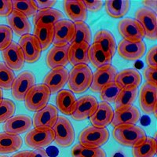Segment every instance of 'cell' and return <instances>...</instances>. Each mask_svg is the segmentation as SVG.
<instances>
[{"label":"cell","mask_w":157,"mask_h":157,"mask_svg":"<svg viewBox=\"0 0 157 157\" xmlns=\"http://www.w3.org/2000/svg\"><path fill=\"white\" fill-rule=\"evenodd\" d=\"M93 72L87 64H78L71 68L68 73V86L75 94H82L90 88Z\"/></svg>","instance_id":"1"},{"label":"cell","mask_w":157,"mask_h":157,"mask_svg":"<svg viewBox=\"0 0 157 157\" xmlns=\"http://www.w3.org/2000/svg\"><path fill=\"white\" fill-rule=\"evenodd\" d=\"M113 137L118 143L126 147H135L146 139L145 130L134 124L114 127Z\"/></svg>","instance_id":"2"},{"label":"cell","mask_w":157,"mask_h":157,"mask_svg":"<svg viewBox=\"0 0 157 157\" xmlns=\"http://www.w3.org/2000/svg\"><path fill=\"white\" fill-rule=\"evenodd\" d=\"M109 132L106 128L90 126L82 130L78 136L79 145L89 148H101L109 141Z\"/></svg>","instance_id":"3"},{"label":"cell","mask_w":157,"mask_h":157,"mask_svg":"<svg viewBox=\"0 0 157 157\" xmlns=\"http://www.w3.org/2000/svg\"><path fill=\"white\" fill-rule=\"evenodd\" d=\"M50 94V90L44 84L35 85L25 97V107L31 112L40 111L47 105Z\"/></svg>","instance_id":"4"},{"label":"cell","mask_w":157,"mask_h":157,"mask_svg":"<svg viewBox=\"0 0 157 157\" xmlns=\"http://www.w3.org/2000/svg\"><path fill=\"white\" fill-rule=\"evenodd\" d=\"M54 132V141L58 146L67 148L71 146L75 140V131L69 120L64 116H58L53 127Z\"/></svg>","instance_id":"5"},{"label":"cell","mask_w":157,"mask_h":157,"mask_svg":"<svg viewBox=\"0 0 157 157\" xmlns=\"http://www.w3.org/2000/svg\"><path fill=\"white\" fill-rule=\"evenodd\" d=\"M25 141L33 149L45 148L54 141V132L52 128H34L27 133Z\"/></svg>","instance_id":"6"},{"label":"cell","mask_w":157,"mask_h":157,"mask_svg":"<svg viewBox=\"0 0 157 157\" xmlns=\"http://www.w3.org/2000/svg\"><path fill=\"white\" fill-rule=\"evenodd\" d=\"M135 20L144 30L145 37L148 40L155 41L157 39V16L152 11L144 7L135 13Z\"/></svg>","instance_id":"7"},{"label":"cell","mask_w":157,"mask_h":157,"mask_svg":"<svg viewBox=\"0 0 157 157\" xmlns=\"http://www.w3.org/2000/svg\"><path fill=\"white\" fill-rule=\"evenodd\" d=\"M36 85V78L34 74L29 71L20 73L15 78L13 84L11 93L15 100L22 101L31 89Z\"/></svg>","instance_id":"8"},{"label":"cell","mask_w":157,"mask_h":157,"mask_svg":"<svg viewBox=\"0 0 157 157\" xmlns=\"http://www.w3.org/2000/svg\"><path fill=\"white\" fill-rule=\"evenodd\" d=\"M118 31L123 39L132 43L142 41L143 38L145 37L144 30L141 25L135 19L130 17L120 21L118 24Z\"/></svg>","instance_id":"9"},{"label":"cell","mask_w":157,"mask_h":157,"mask_svg":"<svg viewBox=\"0 0 157 157\" xmlns=\"http://www.w3.org/2000/svg\"><path fill=\"white\" fill-rule=\"evenodd\" d=\"M54 47H64L71 43L75 33L73 22L63 19L54 25Z\"/></svg>","instance_id":"10"},{"label":"cell","mask_w":157,"mask_h":157,"mask_svg":"<svg viewBox=\"0 0 157 157\" xmlns=\"http://www.w3.org/2000/svg\"><path fill=\"white\" fill-rule=\"evenodd\" d=\"M139 103L141 110L145 114H156L157 86L145 82L139 93Z\"/></svg>","instance_id":"11"},{"label":"cell","mask_w":157,"mask_h":157,"mask_svg":"<svg viewBox=\"0 0 157 157\" xmlns=\"http://www.w3.org/2000/svg\"><path fill=\"white\" fill-rule=\"evenodd\" d=\"M18 44L23 52L26 62L32 64L39 61L41 57L42 48L37 39L33 35L28 34L21 36Z\"/></svg>","instance_id":"12"},{"label":"cell","mask_w":157,"mask_h":157,"mask_svg":"<svg viewBox=\"0 0 157 157\" xmlns=\"http://www.w3.org/2000/svg\"><path fill=\"white\" fill-rule=\"evenodd\" d=\"M68 80V71L64 67L56 68L49 71L43 78V83L49 88L51 94L63 90Z\"/></svg>","instance_id":"13"},{"label":"cell","mask_w":157,"mask_h":157,"mask_svg":"<svg viewBox=\"0 0 157 157\" xmlns=\"http://www.w3.org/2000/svg\"><path fill=\"white\" fill-rule=\"evenodd\" d=\"M116 75L117 70L112 64L98 68L94 74H93L90 90L94 93H99L105 86L115 82Z\"/></svg>","instance_id":"14"},{"label":"cell","mask_w":157,"mask_h":157,"mask_svg":"<svg viewBox=\"0 0 157 157\" xmlns=\"http://www.w3.org/2000/svg\"><path fill=\"white\" fill-rule=\"evenodd\" d=\"M98 105V100L94 96L85 95L76 100L75 107L71 115L76 121H82L90 117Z\"/></svg>","instance_id":"15"},{"label":"cell","mask_w":157,"mask_h":157,"mask_svg":"<svg viewBox=\"0 0 157 157\" xmlns=\"http://www.w3.org/2000/svg\"><path fill=\"white\" fill-rule=\"evenodd\" d=\"M116 50L120 57L128 61H137L144 56L146 51V46L143 41L129 42L123 39L118 44Z\"/></svg>","instance_id":"16"},{"label":"cell","mask_w":157,"mask_h":157,"mask_svg":"<svg viewBox=\"0 0 157 157\" xmlns=\"http://www.w3.org/2000/svg\"><path fill=\"white\" fill-rule=\"evenodd\" d=\"M4 63L12 71H20L25 65V56L19 44L12 42L6 49L2 51Z\"/></svg>","instance_id":"17"},{"label":"cell","mask_w":157,"mask_h":157,"mask_svg":"<svg viewBox=\"0 0 157 157\" xmlns=\"http://www.w3.org/2000/svg\"><path fill=\"white\" fill-rule=\"evenodd\" d=\"M58 118V111L53 105H47L35 113L32 125L35 128H53Z\"/></svg>","instance_id":"18"},{"label":"cell","mask_w":157,"mask_h":157,"mask_svg":"<svg viewBox=\"0 0 157 157\" xmlns=\"http://www.w3.org/2000/svg\"><path fill=\"white\" fill-rule=\"evenodd\" d=\"M32 126V118L26 115H17L5 122L3 130L5 133L19 135L28 132Z\"/></svg>","instance_id":"19"},{"label":"cell","mask_w":157,"mask_h":157,"mask_svg":"<svg viewBox=\"0 0 157 157\" xmlns=\"http://www.w3.org/2000/svg\"><path fill=\"white\" fill-rule=\"evenodd\" d=\"M140 118H141V113L139 110L135 106L132 105L127 109L115 111L111 124L114 127L121 125H129V124L135 125L139 121Z\"/></svg>","instance_id":"20"},{"label":"cell","mask_w":157,"mask_h":157,"mask_svg":"<svg viewBox=\"0 0 157 157\" xmlns=\"http://www.w3.org/2000/svg\"><path fill=\"white\" fill-rule=\"evenodd\" d=\"M113 115L114 112L110 105L105 102H101L98 104L94 114L90 118L94 127L105 128L112 123Z\"/></svg>","instance_id":"21"},{"label":"cell","mask_w":157,"mask_h":157,"mask_svg":"<svg viewBox=\"0 0 157 157\" xmlns=\"http://www.w3.org/2000/svg\"><path fill=\"white\" fill-rule=\"evenodd\" d=\"M6 19L9 27L17 36L21 37L29 34L32 30V25L27 17L17 11L13 10Z\"/></svg>","instance_id":"22"},{"label":"cell","mask_w":157,"mask_h":157,"mask_svg":"<svg viewBox=\"0 0 157 157\" xmlns=\"http://www.w3.org/2000/svg\"><path fill=\"white\" fill-rule=\"evenodd\" d=\"M69 45L64 47H53L47 55V64L50 69L65 67L68 64Z\"/></svg>","instance_id":"23"},{"label":"cell","mask_w":157,"mask_h":157,"mask_svg":"<svg viewBox=\"0 0 157 157\" xmlns=\"http://www.w3.org/2000/svg\"><path fill=\"white\" fill-rule=\"evenodd\" d=\"M64 9L70 21L84 22L87 17V13L82 1L64 0Z\"/></svg>","instance_id":"24"},{"label":"cell","mask_w":157,"mask_h":157,"mask_svg":"<svg viewBox=\"0 0 157 157\" xmlns=\"http://www.w3.org/2000/svg\"><path fill=\"white\" fill-rule=\"evenodd\" d=\"M115 82L121 89L137 88L141 82V74L137 70L127 68L117 73Z\"/></svg>","instance_id":"25"},{"label":"cell","mask_w":157,"mask_h":157,"mask_svg":"<svg viewBox=\"0 0 157 157\" xmlns=\"http://www.w3.org/2000/svg\"><path fill=\"white\" fill-rule=\"evenodd\" d=\"M90 45L86 43H78L69 46L68 61L72 66L78 64H87L89 60Z\"/></svg>","instance_id":"26"},{"label":"cell","mask_w":157,"mask_h":157,"mask_svg":"<svg viewBox=\"0 0 157 157\" xmlns=\"http://www.w3.org/2000/svg\"><path fill=\"white\" fill-rule=\"evenodd\" d=\"M76 99L75 95L68 90H61L56 97V105L61 113L66 116H71L75 107Z\"/></svg>","instance_id":"27"},{"label":"cell","mask_w":157,"mask_h":157,"mask_svg":"<svg viewBox=\"0 0 157 157\" xmlns=\"http://www.w3.org/2000/svg\"><path fill=\"white\" fill-rule=\"evenodd\" d=\"M89 60L94 68H100L111 64L113 56L104 50L98 44L93 43L89 49Z\"/></svg>","instance_id":"28"},{"label":"cell","mask_w":157,"mask_h":157,"mask_svg":"<svg viewBox=\"0 0 157 157\" xmlns=\"http://www.w3.org/2000/svg\"><path fill=\"white\" fill-rule=\"evenodd\" d=\"M33 36L39 41L42 50H47L54 41V25H35Z\"/></svg>","instance_id":"29"},{"label":"cell","mask_w":157,"mask_h":157,"mask_svg":"<svg viewBox=\"0 0 157 157\" xmlns=\"http://www.w3.org/2000/svg\"><path fill=\"white\" fill-rule=\"evenodd\" d=\"M23 141L20 135L0 133V154L15 152L21 148Z\"/></svg>","instance_id":"30"},{"label":"cell","mask_w":157,"mask_h":157,"mask_svg":"<svg viewBox=\"0 0 157 157\" xmlns=\"http://www.w3.org/2000/svg\"><path fill=\"white\" fill-rule=\"evenodd\" d=\"M64 19V14L58 10L49 9L38 11L33 17V25H54L57 22Z\"/></svg>","instance_id":"31"},{"label":"cell","mask_w":157,"mask_h":157,"mask_svg":"<svg viewBox=\"0 0 157 157\" xmlns=\"http://www.w3.org/2000/svg\"><path fill=\"white\" fill-rule=\"evenodd\" d=\"M94 43L98 44L111 55L114 56L116 51V42L114 36L108 30H100L96 33L94 38Z\"/></svg>","instance_id":"32"},{"label":"cell","mask_w":157,"mask_h":157,"mask_svg":"<svg viewBox=\"0 0 157 157\" xmlns=\"http://www.w3.org/2000/svg\"><path fill=\"white\" fill-rule=\"evenodd\" d=\"M128 0H114L105 1V7L108 14L113 18H121L127 13L130 8Z\"/></svg>","instance_id":"33"},{"label":"cell","mask_w":157,"mask_h":157,"mask_svg":"<svg viewBox=\"0 0 157 157\" xmlns=\"http://www.w3.org/2000/svg\"><path fill=\"white\" fill-rule=\"evenodd\" d=\"M137 96V88L122 89L115 101V109H127L133 105Z\"/></svg>","instance_id":"34"},{"label":"cell","mask_w":157,"mask_h":157,"mask_svg":"<svg viewBox=\"0 0 157 157\" xmlns=\"http://www.w3.org/2000/svg\"><path fill=\"white\" fill-rule=\"evenodd\" d=\"M156 150L155 138L147 137L142 143L133 148L132 154L134 157H154Z\"/></svg>","instance_id":"35"},{"label":"cell","mask_w":157,"mask_h":157,"mask_svg":"<svg viewBox=\"0 0 157 157\" xmlns=\"http://www.w3.org/2000/svg\"><path fill=\"white\" fill-rule=\"evenodd\" d=\"M75 33H74L73 39L71 40L70 45L78 44V43H91V32L90 27L85 22H75Z\"/></svg>","instance_id":"36"},{"label":"cell","mask_w":157,"mask_h":157,"mask_svg":"<svg viewBox=\"0 0 157 157\" xmlns=\"http://www.w3.org/2000/svg\"><path fill=\"white\" fill-rule=\"evenodd\" d=\"M13 10L17 11L27 17H33L37 13L38 7L36 1L32 0H13L12 1Z\"/></svg>","instance_id":"37"},{"label":"cell","mask_w":157,"mask_h":157,"mask_svg":"<svg viewBox=\"0 0 157 157\" xmlns=\"http://www.w3.org/2000/svg\"><path fill=\"white\" fill-rule=\"evenodd\" d=\"M72 157H106V154L101 148H89L82 146L79 144L71 148Z\"/></svg>","instance_id":"38"},{"label":"cell","mask_w":157,"mask_h":157,"mask_svg":"<svg viewBox=\"0 0 157 157\" xmlns=\"http://www.w3.org/2000/svg\"><path fill=\"white\" fill-rule=\"evenodd\" d=\"M15 78L13 71L8 68L5 63L0 61V88L6 90H11Z\"/></svg>","instance_id":"39"},{"label":"cell","mask_w":157,"mask_h":157,"mask_svg":"<svg viewBox=\"0 0 157 157\" xmlns=\"http://www.w3.org/2000/svg\"><path fill=\"white\" fill-rule=\"evenodd\" d=\"M121 90V88L115 82L105 86L100 92V98L102 102H105L108 104L115 102Z\"/></svg>","instance_id":"40"},{"label":"cell","mask_w":157,"mask_h":157,"mask_svg":"<svg viewBox=\"0 0 157 157\" xmlns=\"http://www.w3.org/2000/svg\"><path fill=\"white\" fill-rule=\"evenodd\" d=\"M16 111V106L13 101L3 99L0 103V123H5L6 120L13 116Z\"/></svg>","instance_id":"41"},{"label":"cell","mask_w":157,"mask_h":157,"mask_svg":"<svg viewBox=\"0 0 157 157\" xmlns=\"http://www.w3.org/2000/svg\"><path fill=\"white\" fill-rule=\"evenodd\" d=\"M13 41V32L9 26L0 25V51L7 48Z\"/></svg>","instance_id":"42"},{"label":"cell","mask_w":157,"mask_h":157,"mask_svg":"<svg viewBox=\"0 0 157 157\" xmlns=\"http://www.w3.org/2000/svg\"><path fill=\"white\" fill-rule=\"evenodd\" d=\"M156 75V68L147 67V68H145L144 71H143V75H144V78L146 80V82L154 85V86H157Z\"/></svg>","instance_id":"43"},{"label":"cell","mask_w":157,"mask_h":157,"mask_svg":"<svg viewBox=\"0 0 157 157\" xmlns=\"http://www.w3.org/2000/svg\"><path fill=\"white\" fill-rule=\"evenodd\" d=\"M156 50L157 47L154 46L152 48L148 50V54H147L146 57H145V61H146L147 64L150 68H157V63H156Z\"/></svg>","instance_id":"44"},{"label":"cell","mask_w":157,"mask_h":157,"mask_svg":"<svg viewBox=\"0 0 157 157\" xmlns=\"http://www.w3.org/2000/svg\"><path fill=\"white\" fill-rule=\"evenodd\" d=\"M12 11V1L0 0V17H7Z\"/></svg>","instance_id":"45"},{"label":"cell","mask_w":157,"mask_h":157,"mask_svg":"<svg viewBox=\"0 0 157 157\" xmlns=\"http://www.w3.org/2000/svg\"><path fill=\"white\" fill-rule=\"evenodd\" d=\"M82 2H83L86 10L90 11V12H98V11L101 10L103 6V2L100 0H95L92 2H89V1H82Z\"/></svg>","instance_id":"46"},{"label":"cell","mask_w":157,"mask_h":157,"mask_svg":"<svg viewBox=\"0 0 157 157\" xmlns=\"http://www.w3.org/2000/svg\"><path fill=\"white\" fill-rule=\"evenodd\" d=\"M36 3L37 5L38 10H47L51 9L56 3L57 1L56 0H48V1H40V0H37L36 1Z\"/></svg>","instance_id":"47"},{"label":"cell","mask_w":157,"mask_h":157,"mask_svg":"<svg viewBox=\"0 0 157 157\" xmlns=\"http://www.w3.org/2000/svg\"><path fill=\"white\" fill-rule=\"evenodd\" d=\"M142 5L144 6V8L152 11L154 13L156 14L157 13V1L156 0H145L143 1Z\"/></svg>","instance_id":"48"},{"label":"cell","mask_w":157,"mask_h":157,"mask_svg":"<svg viewBox=\"0 0 157 157\" xmlns=\"http://www.w3.org/2000/svg\"><path fill=\"white\" fill-rule=\"evenodd\" d=\"M32 157H49V155L44 149L37 148L32 152Z\"/></svg>","instance_id":"49"},{"label":"cell","mask_w":157,"mask_h":157,"mask_svg":"<svg viewBox=\"0 0 157 157\" xmlns=\"http://www.w3.org/2000/svg\"><path fill=\"white\" fill-rule=\"evenodd\" d=\"M11 157H32V152L31 151H22V152H19L14 154Z\"/></svg>","instance_id":"50"},{"label":"cell","mask_w":157,"mask_h":157,"mask_svg":"<svg viewBox=\"0 0 157 157\" xmlns=\"http://www.w3.org/2000/svg\"><path fill=\"white\" fill-rule=\"evenodd\" d=\"M2 100H3V92H2V88H0V103Z\"/></svg>","instance_id":"51"},{"label":"cell","mask_w":157,"mask_h":157,"mask_svg":"<svg viewBox=\"0 0 157 157\" xmlns=\"http://www.w3.org/2000/svg\"><path fill=\"white\" fill-rule=\"evenodd\" d=\"M0 157H8V156H6V155H0Z\"/></svg>","instance_id":"52"}]
</instances>
